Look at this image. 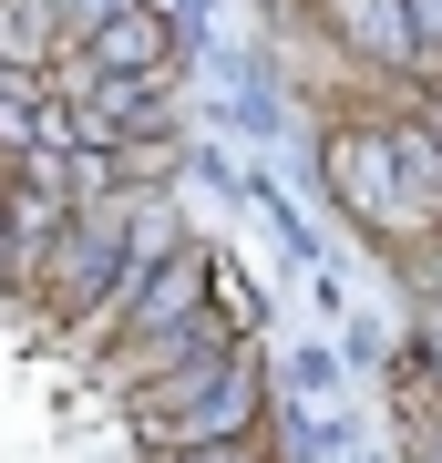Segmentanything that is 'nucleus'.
<instances>
[{"mask_svg": "<svg viewBox=\"0 0 442 463\" xmlns=\"http://www.w3.org/2000/svg\"><path fill=\"white\" fill-rule=\"evenodd\" d=\"M134 216H145V196H93V206H72V227H62V248L42 258V279H32V309L52 319V330H72L82 309H93L103 288H114V268L134 248Z\"/></svg>", "mask_w": 442, "mask_h": 463, "instance_id": "obj_2", "label": "nucleus"}, {"mask_svg": "<svg viewBox=\"0 0 442 463\" xmlns=\"http://www.w3.org/2000/svg\"><path fill=\"white\" fill-rule=\"evenodd\" d=\"M411 288H422V319L442 309V237H411Z\"/></svg>", "mask_w": 442, "mask_h": 463, "instance_id": "obj_8", "label": "nucleus"}, {"mask_svg": "<svg viewBox=\"0 0 442 463\" xmlns=\"http://www.w3.org/2000/svg\"><path fill=\"white\" fill-rule=\"evenodd\" d=\"M82 62H93V83H124V72H165V62H175V32H165L145 0H134L114 32H93V42H82Z\"/></svg>", "mask_w": 442, "mask_h": 463, "instance_id": "obj_5", "label": "nucleus"}, {"mask_svg": "<svg viewBox=\"0 0 442 463\" xmlns=\"http://www.w3.org/2000/svg\"><path fill=\"white\" fill-rule=\"evenodd\" d=\"M422 463H442V443H422Z\"/></svg>", "mask_w": 442, "mask_h": 463, "instance_id": "obj_10", "label": "nucleus"}, {"mask_svg": "<svg viewBox=\"0 0 442 463\" xmlns=\"http://www.w3.org/2000/svg\"><path fill=\"white\" fill-rule=\"evenodd\" d=\"M258 412H268V381L247 350H216V361H185L134 392V432L155 453H185V443H258Z\"/></svg>", "mask_w": 442, "mask_h": 463, "instance_id": "obj_1", "label": "nucleus"}, {"mask_svg": "<svg viewBox=\"0 0 442 463\" xmlns=\"http://www.w3.org/2000/svg\"><path fill=\"white\" fill-rule=\"evenodd\" d=\"M155 463H268L258 443H185V453H155Z\"/></svg>", "mask_w": 442, "mask_h": 463, "instance_id": "obj_9", "label": "nucleus"}, {"mask_svg": "<svg viewBox=\"0 0 442 463\" xmlns=\"http://www.w3.org/2000/svg\"><path fill=\"white\" fill-rule=\"evenodd\" d=\"M329 185L350 196L361 227L411 237V196H401V145H391V124H340V134H329Z\"/></svg>", "mask_w": 442, "mask_h": 463, "instance_id": "obj_3", "label": "nucleus"}, {"mask_svg": "<svg viewBox=\"0 0 442 463\" xmlns=\"http://www.w3.org/2000/svg\"><path fill=\"white\" fill-rule=\"evenodd\" d=\"M62 52H72L62 0H0V62H11V72H32V83H42Z\"/></svg>", "mask_w": 442, "mask_h": 463, "instance_id": "obj_6", "label": "nucleus"}, {"mask_svg": "<svg viewBox=\"0 0 442 463\" xmlns=\"http://www.w3.org/2000/svg\"><path fill=\"white\" fill-rule=\"evenodd\" d=\"M124 11H134V0H62V32H72V52L93 42V32H114Z\"/></svg>", "mask_w": 442, "mask_h": 463, "instance_id": "obj_7", "label": "nucleus"}, {"mask_svg": "<svg viewBox=\"0 0 442 463\" xmlns=\"http://www.w3.org/2000/svg\"><path fill=\"white\" fill-rule=\"evenodd\" d=\"M216 309V268H206V248H175L155 268V288H145V309H134V330L114 340V350H155V340H175V330H196V319Z\"/></svg>", "mask_w": 442, "mask_h": 463, "instance_id": "obj_4", "label": "nucleus"}]
</instances>
